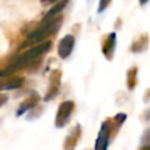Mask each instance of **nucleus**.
<instances>
[{
    "mask_svg": "<svg viewBox=\"0 0 150 150\" xmlns=\"http://www.w3.org/2000/svg\"><path fill=\"white\" fill-rule=\"evenodd\" d=\"M61 22H62L61 16H55V18H52V19H43L42 23L27 36L22 47H29V46L40 43L47 36L57 32V29L61 26Z\"/></svg>",
    "mask_w": 150,
    "mask_h": 150,
    "instance_id": "nucleus-2",
    "label": "nucleus"
},
{
    "mask_svg": "<svg viewBox=\"0 0 150 150\" xmlns=\"http://www.w3.org/2000/svg\"><path fill=\"white\" fill-rule=\"evenodd\" d=\"M111 0H100L98 1V8H97V12L98 13H102L103 11H105L108 8V6L110 5Z\"/></svg>",
    "mask_w": 150,
    "mask_h": 150,
    "instance_id": "nucleus-9",
    "label": "nucleus"
},
{
    "mask_svg": "<svg viewBox=\"0 0 150 150\" xmlns=\"http://www.w3.org/2000/svg\"><path fill=\"white\" fill-rule=\"evenodd\" d=\"M115 46H116V34L110 33L102 45V53L107 56V59H111V56L114 55Z\"/></svg>",
    "mask_w": 150,
    "mask_h": 150,
    "instance_id": "nucleus-6",
    "label": "nucleus"
},
{
    "mask_svg": "<svg viewBox=\"0 0 150 150\" xmlns=\"http://www.w3.org/2000/svg\"><path fill=\"white\" fill-rule=\"evenodd\" d=\"M23 84V79L21 77H13L7 79L6 81H0V90H8V89H16Z\"/></svg>",
    "mask_w": 150,
    "mask_h": 150,
    "instance_id": "nucleus-7",
    "label": "nucleus"
},
{
    "mask_svg": "<svg viewBox=\"0 0 150 150\" xmlns=\"http://www.w3.org/2000/svg\"><path fill=\"white\" fill-rule=\"evenodd\" d=\"M73 110H74V102H71V101L62 102L60 104L57 112H56V116H55V125L57 128L64 127L66 123L69 121Z\"/></svg>",
    "mask_w": 150,
    "mask_h": 150,
    "instance_id": "nucleus-3",
    "label": "nucleus"
},
{
    "mask_svg": "<svg viewBox=\"0 0 150 150\" xmlns=\"http://www.w3.org/2000/svg\"><path fill=\"white\" fill-rule=\"evenodd\" d=\"M142 150H150V145H144L142 148Z\"/></svg>",
    "mask_w": 150,
    "mask_h": 150,
    "instance_id": "nucleus-13",
    "label": "nucleus"
},
{
    "mask_svg": "<svg viewBox=\"0 0 150 150\" xmlns=\"http://www.w3.org/2000/svg\"><path fill=\"white\" fill-rule=\"evenodd\" d=\"M109 136H110V124L109 122H104L101 125L96 144H95V150H107L108 144H109Z\"/></svg>",
    "mask_w": 150,
    "mask_h": 150,
    "instance_id": "nucleus-5",
    "label": "nucleus"
},
{
    "mask_svg": "<svg viewBox=\"0 0 150 150\" xmlns=\"http://www.w3.org/2000/svg\"><path fill=\"white\" fill-rule=\"evenodd\" d=\"M74 45H75V38L71 35V34H67L66 36H63L60 42H59V46H57V53H59V56L61 59H66L68 57L73 49H74Z\"/></svg>",
    "mask_w": 150,
    "mask_h": 150,
    "instance_id": "nucleus-4",
    "label": "nucleus"
},
{
    "mask_svg": "<svg viewBox=\"0 0 150 150\" xmlns=\"http://www.w3.org/2000/svg\"><path fill=\"white\" fill-rule=\"evenodd\" d=\"M50 46H52V42L50 41H46V42H42V43H40L38 46H34V47L29 48L25 53L15 56L12 60V62L7 66V68L4 70L5 74H9L12 71H16L19 69L28 67L30 63H33L35 60H38L42 54L48 52Z\"/></svg>",
    "mask_w": 150,
    "mask_h": 150,
    "instance_id": "nucleus-1",
    "label": "nucleus"
},
{
    "mask_svg": "<svg viewBox=\"0 0 150 150\" xmlns=\"http://www.w3.org/2000/svg\"><path fill=\"white\" fill-rule=\"evenodd\" d=\"M149 0H138V2H139V5H145L146 2H148Z\"/></svg>",
    "mask_w": 150,
    "mask_h": 150,
    "instance_id": "nucleus-12",
    "label": "nucleus"
},
{
    "mask_svg": "<svg viewBox=\"0 0 150 150\" xmlns=\"http://www.w3.org/2000/svg\"><path fill=\"white\" fill-rule=\"evenodd\" d=\"M143 141H149V144H146V145H150V129L144 134V136H143Z\"/></svg>",
    "mask_w": 150,
    "mask_h": 150,
    "instance_id": "nucleus-10",
    "label": "nucleus"
},
{
    "mask_svg": "<svg viewBox=\"0 0 150 150\" xmlns=\"http://www.w3.org/2000/svg\"><path fill=\"white\" fill-rule=\"evenodd\" d=\"M68 1H69V0H62V1L57 2L53 8H50V9L47 12V14L45 15V18H43V19H52V18L57 16V14H60V13H61V11L67 6Z\"/></svg>",
    "mask_w": 150,
    "mask_h": 150,
    "instance_id": "nucleus-8",
    "label": "nucleus"
},
{
    "mask_svg": "<svg viewBox=\"0 0 150 150\" xmlns=\"http://www.w3.org/2000/svg\"><path fill=\"white\" fill-rule=\"evenodd\" d=\"M57 0H41L42 4H53V2H56Z\"/></svg>",
    "mask_w": 150,
    "mask_h": 150,
    "instance_id": "nucleus-11",
    "label": "nucleus"
}]
</instances>
